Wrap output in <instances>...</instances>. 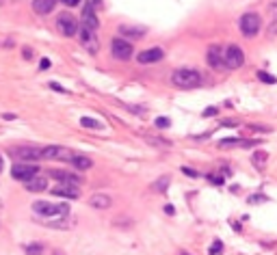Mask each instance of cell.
<instances>
[{
  "mask_svg": "<svg viewBox=\"0 0 277 255\" xmlns=\"http://www.w3.org/2000/svg\"><path fill=\"white\" fill-rule=\"evenodd\" d=\"M169 123H171V121H169L167 117H158V119H156V128H169Z\"/></svg>",
  "mask_w": 277,
  "mask_h": 255,
  "instance_id": "obj_29",
  "label": "cell"
},
{
  "mask_svg": "<svg viewBox=\"0 0 277 255\" xmlns=\"http://www.w3.org/2000/svg\"><path fill=\"white\" fill-rule=\"evenodd\" d=\"M50 58H41V63H39V69H50Z\"/></svg>",
  "mask_w": 277,
  "mask_h": 255,
  "instance_id": "obj_33",
  "label": "cell"
},
{
  "mask_svg": "<svg viewBox=\"0 0 277 255\" xmlns=\"http://www.w3.org/2000/svg\"><path fill=\"white\" fill-rule=\"evenodd\" d=\"M212 115H217V108H215V106H210V108L204 110V117H212Z\"/></svg>",
  "mask_w": 277,
  "mask_h": 255,
  "instance_id": "obj_35",
  "label": "cell"
},
{
  "mask_svg": "<svg viewBox=\"0 0 277 255\" xmlns=\"http://www.w3.org/2000/svg\"><path fill=\"white\" fill-rule=\"evenodd\" d=\"M33 212L37 216L61 218V216L69 214V205L67 204H55V201H35V204H33Z\"/></svg>",
  "mask_w": 277,
  "mask_h": 255,
  "instance_id": "obj_2",
  "label": "cell"
},
{
  "mask_svg": "<svg viewBox=\"0 0 277 255\" xmlns=\"http://www.w3.org/2000/svg\"><path fill=\"white\" fill-rule=\"evenodd\" d=\"M223 56H225V67L227 69H240L245 65V52L240 50V46L229 44L223 48Z\"/></svg>",
  "mask_w": 277,
  "mask_h": 255,
  "instance_id": "obj_4",
  "label": "cell"
},
{
  "mask_svg": "<svg viewBox=\"0 0 277 255\" xmlns=\"http://www.w3.org/2000/svg\"><path fill=\"white\" fill-rule=\"evenodd\" d=\"M11 175L20 182H28L31 177L39 175V167L35 162H15L13 167H11Z\"/></svg>",
  "mask_w": 277,
  "mask_h": 255,
  "instance_id": "obj_10",
  "label": "cell"
},
{
  "mask_svg": "<svg viewBox=\"0 0 277 255\" xmlns=\"http://www.w3.org/2000/svg\"><path fill=\"white\" fill-rule=\"evenodd\" d=\"M182 171H184V173H186L188 177H197V175H199V173H197V171H193L191 167H182Z\"/></svg>",
  "mask_w": 277,
  "mask_h": 255,
  "instance_id": "obj_31",
  "label": "cell"
},
{
  "mask_svg": "<svg viewBox=\"0 0 277 255\" xmlns=\"http://www.w3.org/2000/svg\"><path fill=\"white\" fill-rule=\"evenodd\" d=\"M262 201H267L264 195H251V197H249V204H262Z\"/></svg>",
  "mask_w": 277,
  "mask_h": 255,
  "instance_id": "obj_30",
  "label": "cell"
},
{
  "mask_svg": "<svg viewBox=\"0 0 277 255\" xmlns=\"http://www.w3.org/2000/svg\"><path fill=\"white\" fill-rule=\"evenodd\" d=\"M78 22H76V17L72 13H61L56 17V31L63 35V37H74V35H78Z\"/></svg>",
  "mask_w": 277,
  "mask_h": 255,
  "instance_id": "obj_7",
  "label": "cell"
},
{
  "mask_svg": "<svg viewBox=\"0 0 277 255\" xmlns=\"http://www.w3.org/2000/svg\"><path fill=\"white\" fill-rule=\"evenodd\" d=\"M171 82L178 89H197L202 85V74H199L197 69L182 67V69H175L171 74Z\"/></svg>",
  "mask_w": 277,
  "mask_h": 255,
  "instance_id": "obj_1",
  "label": "cell"
},
{
  "mask_svg": "<svg viewBox=\"0 0 277 255\" xmlns=\"http://www.w3.org/2000/svg\"><path fill=\"white\" fill-rule=\"evenodd\" d=\"M221 150H227V147H258L260 141H243V139H221L219 143Z\"/></svg>",
  "mask_w": 277,
  "mask_h": 255,
  "instance_id": "obj_17",
  "label": "cell"
},
{
  "mask_svg": "<svg viewBox=\"0 0 277 255\" xmlns=\"http://www.w3.org/2000/svg\"><path fill=\"white\" fill-rule=\"evenodd\" d=\"M163 58H165V50L158 48V46H154V48H147V50H143V52H139V54H137V61L141 65H152V63L163 61Z\"/></svg>",
  "mask_w": 277,
  "mask_h": 255,
  "instance_id": "obj_13",
  "label": "cell"
},
{
  "mask_svg": "<svg viewBox=\"0 0 277 255\" xmlns=\"http://www.w3.org/2000/svg\"><path fill=\"white\" fill-rule=\"evenodd\" d=\"M78 24L91 28V31H98V28H100V20H98L96 7H91V4L87 2L85 9H82V13H80V22H78Z\"/></svg>",
  "mask_w": 277,
  "mask_h": 255,
  "instance_id": "obj_12",
  "label": "cell"
},
{
  "mask_svg": "<svg viewBox=\"0 0 277 255\" xmlns=\"http://www.w3.org/2000/svg\"><path fill=\"white\" fill-rule=\"evenodd\" d=\"M50 87H52V89H55V91H61V93H65V89H63V87H58V85H56V82H50Z\"/></svg>",
  "mask_w": 277,
  "mask_h": 255,
  "instance_id": "obj_36",
  "label": "cell"
},
{
  "mask_svg": "<svg viewBox=\"0 0 277 255\" xmlns=\"http://www.w3.org/2000/svg\"><path fill=\"white\" fill-rule=\"evenodd\" d=\"M111 204H113V199L104 193H98V195H91L89 197V205L98 207V210H106V207H111Z\"/></svg>",
  "mask_w": 277,
  "mask_h": 255,
  "instance_id": "obj_18",
  "label": "cell"
},
{
  "mask_svg": "<svg viewBox=\"0 0 277 255\" xmlns=\"http://www.w3.org/2000/svg\"><path fill=\"white\" fill-rule=\"evenodd\" d=\"M52 195L61 199H78L80 197V188L74 186V184H56L52 188Z\"/></svg>",
  "mask_w": 277,
  "mask_h": 255,
  "instance_id": "obj_14",
  "label": "cell"
},
{
  "mask_svg": "<svg viewBox=\"0 0 277 255\" xmlns=\"http://www.w3.org/2000/svg\"><path fill=\"white\" fill-rule=\"evenodd\" d=\"M78 39H80L82 48L89 52V54H98V50H100L98 31H91V28H87V26H78Z\"/></svg>",
  "mask_w": 277,
  "mask_h": 255,
  "instance_id": "obj_5",
  "label": "cell"
},
{
  "mask_svg": "<svg viewBox=\"0 0 277 255\" xmlns=\"http://www.w3.org/2000/svg\"><path fill=\"white\" fill-rule=\"evenodd\" d=\"M50 177H55L58 184H74V186H80L82 180L78 173H69V171H58V169H52L50 171Z\"/></svg>",
  "mask_w": 277,
  "mask_h": 255,
  "instance_id": "obj_15",
  "label": "cell"
},
{
  "mask_svg": "<svg viewBox=\"0 0 277 255\" xmlns=\"http://www.w3.org/2000/svg\"><path fill=\"white\" fill-rule=\"evenodd\" d=\"M61 2H63V4H67V7H78L82 0H61Z\"/></svg>",
  "mask_w": 277,
  "mask_h": 255,
  "instance_id": "obj_32",
  "label": "cell"
},
{
  "mask_svg": "<svg viewBox=\"0 0 277 255\" xmlns=\"http://www.w3.org/2000/svg\"><path fill=\"white\" fill-rule=\"evenodd\" d=\"M41 153H44V160H61V162H72L74 153L67 147L61 145H48V147H41Z\"/></svg>",
  "mask_w": 277,
  "mask_h": 255,
  "instance_id": "obj_6",
  "label": "cell"
},
{
  "mask_svg": "<svg viewBox=\"0 0 277 255\" xmlns=\"http://www.w3.org/2000/svg\"><path fill=\"white\" fill-rule=\"evenodd\" d=\"M169 182H171V177H169V175L158 177V180H156L154 184H152V188H154L156 193H165V191H167V184H169Z\"/></svg>",
  "mask_w": 277,
  "mask_h": 255,
  "instance_id": "obj_23",
  "label": "cell"
},
{
  "mask_svg": "<svg viewBox=\"0 0 277 255\" xmlns=\"http://www.w3.org/2000/svg\"><path fill=\"white\" fill-rule=\"evenodd\" d=\"M258 80H262L264 85H275V82H277L275 76H271V74H267V72H258Z\"/></svg>",
  "mask_w": 277,
  "mask_h": 255,
  "instance_id": "obj_27",
  "label": "cell"
},
{
  "mask_svg": "<svg viewBox=\"0 0 277 255\" xmlns=\"http://www.w3.org/2000/svg\"><path fill=\"white\" fill-rule=\"evenodd\" d=\"M24 253L26 255H44V245H37V242L24 245Z\"/></svg>",
  "mask_w": 277,
  "mask_h": 255,
  "instance_id": "obj_24",
  "label": "cell"
},
{
  "mask_svg": "<svg viewBox=\"0 0 277 255\" xmlns=\"http://www.w3.org/2000/svg\"><path fill=\"white\" fill-rule=\"evenodd\" d=\"M238 28H240V33H243V37H247V39L256 37V35L262 31V17H260V13H256V11L243 13V17H240V22H238Z\"/></svg>",
  "mask_w": 277,
  "mask_h": 255,
  "instance_id": "obj_3",
  "label": "cell"
},
{
  "mask_svg": "<svg viewBox=\"0 0 277 255\" xmlns=\"http://www.w3.org/2000/svg\"><path fill=\"white\" fill-rule=\"evenodd\" d=\"M11 156L17 158V162H37V160L44 158V153H41V147L26 145V147H15V150H11Z\"/></svg>",
  "mask_w": 277,
  "mask_h": 255,
  "instance_id": "obj_9",
  "label": "cell"
},
{
  "mask_svg": "<svg viewBox=\"0 0 277 255\" xmlns=\"http://www.w3.org/2000/svg\"><path fill=\"white\" fill-rule=\"evenodd\" d=\"M223 251V242L221 240H217V242H212L210 245V255H219Z\"/></svg>",
  "mask_w": 277,
  "mask_h": 255,
  "instance_id": "obj_28",
  "label": "cell"
},
{
  "mask_svg": "<svg viewBox=\"0 0 277 255\" xmlns=\"http://www.w3.org/2000/svg\"><path fill=\"white\" fill-rule=\"evenodd\" d=\"M2 169H4V162H2V156H0V173H2Z\"/></svg>",
  "mask_w": 277,
  "mask_h": 255,
  "instance_id": "obj_39",
  "label": "cell"
},
{
  "mask_svg": "<svg viewBox=\"0 0 277 255\" xmlns=\"http://www.w3.org/2000/svg\"><path fill=\"white\" fill-rule=\"evenodd\" d=\"M208 180L212 184H217V186H219V184H223V177H219V175H208Z\"/></svg>",
  "mask_w": 277,
  "mask_h": 255,
  "instance_id": "obj_34",
  "label": "cell"
},
{
  "mask_svg": "<svg viewBox=\"0 0 277 255\" xmlns=\"http://www.w3.org/2000/svg\"><path fill=\"white\" fill-rule=\"evenodd\" d=\"M206 61H208V65L212 69H223V67H225V56H223V48H221V46H208Z\"/></svg>",
  "mask_w": 277,
  "mask_h": 255,
  "instance_id": "obj_11",
  "label": "cell"
},
{
  "mask_svg": "<svg viewBox=\"0 0 277 255\" xmlns=\"http://www.w3.org/2000/svg\"><path fill=\"white\" fill-rule=\"evenodd\" d=\"M55 4H56V0H33V11L39 15H48V13H52Z\"/></svg>",
  "mask_w": 277,
  "mask_h": 255,
  "instance_id": "obj_21",
  "label": "cell"
},
{
  "mask_svg": "<svg viewBox=\"0 0 277 255\" xmlns=\"http://www.w3.org/2000/svg\"><path fill=\"white\" fill-rule=\"evenodd\" d=\"M180 255H191V253H186V251H182V253H180Z\"/></svg>",
  "mask_w": 277,
  "mask_h": 255,
  "instance_id": "obj_41",
  "label": "cell"
},
{
  "mask_svg": "<svg viewBox=\"0 0 277 255\" xmlns=\"http://www.w3.org/2000/svg\"><path fill=\"white\" fill-rule=\"evenodd\" d=\"M87 2H89L91 7H100V4H102V0H87Z\"/></svg>",
  "mask_w": 277,
  "mask_h": 255,
  "instance_id": "obj_37",
  "label": "cell"
},
{
  "mask_svg": "<svg viewBox=\"0 0 277 255\" xmlns=\"http://www.w3.org/2000/svg\"><path fill=\"white\" fill-rule=\"evenodd\" d=\"M24 188L28 193H44L48 188V177L46 175H35L28 182H24Z\"/></svg>",
  "mask_w": 277,
  "mask_h": 255,
  "instance_id": "obj_16",
  "label": "cell"
},
{
  "mask_svg": "<svg viewBox=\"0 0 277 255\" xmlns=\"http://www.w3.org/2000/svg\"><path fill=\"white\" fill-rule=\"evenodd\" d=\"M111 54H113L115 58H119V61H128V58H132L134 48L128 39L117 37V39L111 41Z\"/></svg>",
  "mask_w": 277,
  "mask_h": 255,
  "instance_id": "obj_8",
  "label": "cell"
},
{
  "mask_svg": "<svg viewBox=\"0 0 277 255\" xmlns=\"http://www.w3.org/2000/svg\"><path fill=\"white\" fill-rule=\"evenodd\" d=\"M55 255H65V253H63V251H58V249H56V251H55Z\"/></svg>",
  "mask_w": 277,
  "mask_h": 255,
  "instance_id": "obj_40",
  "label": "cell"
},
{
  "mask_svg": "<svg viewBox=\"0 0 277 255\" xmlns=\"http://www.w3.org/2000/svg\"><path fill=\"white\" fill-rule=\"evenodd\" d=\"M145 143L156 145V147H171V141H167V139H154V136H145Z\"/></svg>",
  "mask_w": 277,
  "mask_h": 255,
  "instance_id": "obj_26",
  "label": "cell"
},
{
  "mask_svg": "<svg viewBox=\"0 0 277 255\" xmlns=\"http://www.w3.org/2000/svg\"><path fill=\"white\" fill-rule=\"evenodd\" d=\"M22 54H24L26 58H31V56H33V52H31V50H26V48H24V52H22Z\"/></svg>",
  "mask_w": 277,
  "mask_h": 255,
  "instance_id": "obj_38",
  "label": "cell"
},
{
  "mask_svg": "<svg viewBox=\"0 0 277 255\" xmlns=\"http://www.w3.org/2000/svg\"><path fill=\"white\" fill-rule=\"evenodd\" d=\"M119 33L123 37H134V39H141L145 35V28H137V26H119Z\"/></svg>",
  "mask_w": 277,
  "mask_h": 255,
  "instance_id": "obj_22",
  "label": "cell"
},
{
  "mask_svg": "<svg viewBox=\"0 0 277 255\" xmlns=\"http://www.w3.org/2000/svg\"><path fill=\"white\" fill-rule=\"evenodd\" d=\"M69 164H72L76 171H89L93 167V160L89 156H82V153H74V158H72Z\"/></svg>",
  "mask_w": 277,
  "mask_h": 255,
  "instance_id": "obj_20",
  "label": "cell"
},
{
  "mask_svg": "<svg viewBox=\"0 0 277 255\" xmlns=\"http://www.w3.org/2000/svg\"><path fill=\"white\" fill-rule=\"evenodd\" d=\"M251 164H253V169L264 171V169H267V164H269V152H264V150L253 152L251 153Z\"/></svg>",
  "mask_w": 277,
  "mask_h": 255,
  "instance_id": "obj_19",
  "label": "cell"
},
{
  "mask_svg": "<svg viewBox=\"0 0 277 255\" xmlns=\"http://www.w3.org/2000/svg\"><path fill=\"white\" fill-rule=\"evenodd\" d=\"M80 126L82 128H89V130H100L102 126H100L98 119H91V117H80Z\"/></svg>",
  "mask_w": 277,
  "mask_h": 255,
  "instance_id": "obj_25",
  "label": "cell"
}]
</instances>
